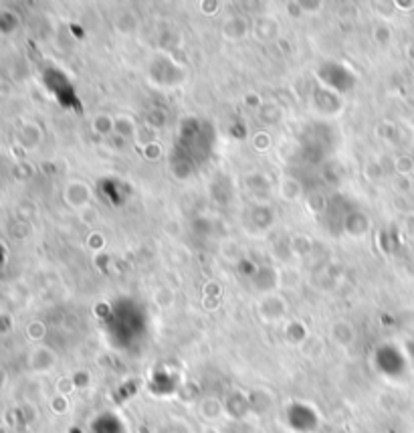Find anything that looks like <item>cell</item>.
<instances>
[{
  "label": "cell",
  "instance_id": "1",
  "mask_svg": "<svg viewBox=\"0 0 414 433\" xmlns=\"http://www.w3.org/2000/svg\"><path fill=\"white\" fill-rule=\"evenodd\" d=\"M208 407H220V405H218L216 401H212V399H208V401L203 403V407H200V411H203V415H205V417H208V419H218V417H220V413H222V409H216L214 413H210V415H208ZM210 411H212V409H210Z\"/></svg>",
  "mask_w": 414,
  "mask_h": 433
}]
</instances>
